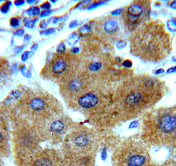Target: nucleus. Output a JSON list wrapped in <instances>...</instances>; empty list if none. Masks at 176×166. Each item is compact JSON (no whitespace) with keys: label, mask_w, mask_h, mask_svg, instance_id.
<instances>
[{"label":"nucleus","mask_w":176,"mask_h":166,"mask_svg":"<svg viewBox=\"0 0 176 166\" xmlns=\"http://www.w3.org/2000/svg\"><path fill=\"white\" fill-rule=\"evenodd\" d=\"M165 91L164 81L156 76L147 73L131 76L115 90V112L126 121L136 118L152 109Z\"/></svg>","instance_id":"f257e3e1"},{"label":"nucleus","mask_w":176,"mask_h":166,"mask_svg":"<svg viewBox=\"0 0 176 166\" xmlns=\"http://www.w3.org/2000/svg\"><path fill=\"white\" fill-rule=\"evenodd\" d=\"M130 52L144 62L158 63L172 50V39L165 24L159 19L148 20L130 34Z\"/></svg>","instance_id":"f03ea898"},{"label":"nucleus","mask_w":176,"mask_h":166,"mask_svg":"<svg viewBox=\"0 0 176 166\" xmlns=\"http://www.w3.org/2000/svg\"><path fill=\"white\" fill-rule=\"evenodd\" d=\"M140 138L146 144L176 149V106L146 112Z\"/></svg>","instance_id":"7ed1b4c3"},{"label":"nucleus","mask_w":176,"mask_h":166,"mask_svg":"<svg viewBox=\"0 0 176 166\" xmlns=\"http://www.w3.org/2000/svg\"><path fill=\"white\" fill-rule=\"evenodd\" d=\"M151 158L146 144L136 138L124 140L115 150L113 166H150Z\"/></svg>","instance_id":"20e7f679"},{"label":"nucleus","mask_w":176,"mask_h":166,"mask_svg":"<svg viewBox=\"0 0 176 166\" xmlns=\"http://www.w3.org/2000/svg\"><path fill=\"white\" fill-rule=\"evenodd\" d=\"M151 1L136 0L122 9L119 19L124 32L131 34L150 19Z\"/></svg>","instance_id":"39448f33"},{"label":"nucleus","mask_w":176,"mask_h":166,"mask_svg":"<svg viewBox=\"0 0 176 166\" xmlns=\"http://www.w3.org/2000/svg\"><path fill=\"white\" fill-rule=\"evenodd\" d=\"M69 55L58 54L53 57L44 69L48 78L66 82L78 73L77 60Z\"/></svg>","instance_id":"423d86ee"},{"label":"nucleus","mask_w":176,"mask_h":166,"mask_svg":"<svg viewBox=\"0 0 176 166\" xmlns=\"http://www.w3.org/2000/svg\"><path fill=\"white\" fill-rule=\"evenodd\" d=\"M94 30L99 39L111 47L122 39L124 31L119 18L111 15L99 18L94 24Z\"/></svg>","instance_id":"0eeeda50"},{"label":"nucleus","mask_w":176,"mask_h":166,"mask_svg":"<svg viewBox=\"0 0 176 166\" xmlns=\"http://www.w3.org/2000/svg\"><path fill=\"white\" fill-rule=\"evenodd\" d=\"M30 107L35 112H40L45 108V102L40 97H34L30 101Z\"/></svg>","instance_id":"6e6552de"},{"label":"nucleus","mask_w":176,"mask_h":166,"mask_svg":"<svg viewBox=\"0 0 176 166\" xmlns=\"http://www.w3.org/2000/svg\"><path fill=\"white\" fill-rule=\"evenodd\" d=\"M64 128V125L63 122L60 121H55L50 125L51 131L56 132V133H58V132L62 131Z\"/></svg>","instance_id":"1a4fd4ad"},{"label":"nucleus","mask_w":176,"mask_h":166,"mask_svg":"<svg viewBox=\"0 0 176 166\" xmlns=\"http://www.w3.org/2000/svg\"><path fill=\"white\" fill-rule=\"evenodd\" d=\"M52 161L47 158H42L35 163L34 166H52Z\"/></svg>","instance_id":"9d476101"},{"label":"nucleus","mask_w":176,"mask_h":166,"mask_svg":"<svg viewBox=\"0 0 176 166\" xmlns=\"http://www.w3.org/2000/svg\"><path fill=\"white\" fill-rule=\"evenodd\" d=\"M10 5H11V3L8 1V2H7V3L5 4L4 6L1 7V11L4 13H6L7 12H8V11L9 10Z\"/></svg>","instance_id":"9b49d317"},{"label":"nucleus","mask_w":176,"mask_h":166,"mask_svg":"<svg viewBox=\"0 0 176 166\" xmlns=\"http://www.w3.org/2000/svg\"><path fill=\"white\" fill-rule=\"evenodd\" d=\"M10 23H11V25H12V26L14 27H18L19 25V20L17 19H16V18H12V19H11V21H10Z\"/></svg>","instance_id":"f8f14e48"},{"label":"nucleus","mask_w":176,"mask_h":166,"mask_svg":"<svg viewBox=\"0 0 176 166\" xmlns=\"http://www.w3.org/2000/svg\"><path fill=\"white\" fill-rule=\"evenodd\" d=\"M65 49V46L64 44H61V45L59 46L58 50H57V52L58 54H63L64 51Z\"/></svg>","instance_id":"ddd939ff"},{"label":"nucleus","mask_w":176,"mask_h":166,"mask_svg":"<svg viewBox=\"0 0 176 166\" xmlns=\"http://www.w3.org/2000/svg\"><path fill=\"white\" fill-rule=\"evenodd\" d=\"M50 7V4H48V3H45V4H44L42 5V6H41V7L42 8H48L47 7Z\"/></svg>","instance_id":"4468645a"},{"label":"nucleus","mask_w":176,"mask_h":166,"mask_svg":"<svg viewBox=\"0 0 176 166\" xmlns=\"http://www.w3.org/2000/svg\"><path fill=\"white\" fill-rule=\"evenodd\" d=\"M24 2L23 1H15V4L17 5V6H20V5L21 4H23Z\"/></svg>","instance_id":"2eb2a0df"},{"label":"nucleus","mask_w":176,"mask_h":166,"mask_svg":"<svg viewBox=\"0 0 176 166\" xmlns=\"http://www.w3.org/2000/svg\"><path fill=\"white\" fill-rule=\"evenodd\" d=\"M53 30H52V29H48V30H45V32L47 33V34H50L51 32H53Z\"/></svg>","instance_id":"dca6fc26"},{"label":"nucleus","mask_w":176,"mask_h":166,"mask_svg":"<svg viewBox=\"0 0 176 166\" xmlns=\"http://www.w3.org/2000/svg\"><path fill=\"white\" fill-rule=\"evenodd\" d=\"M2 140H3V135L0 133V143L2 142Z\"/></svg>","instance_id":"f3484780"}]
</instances>
